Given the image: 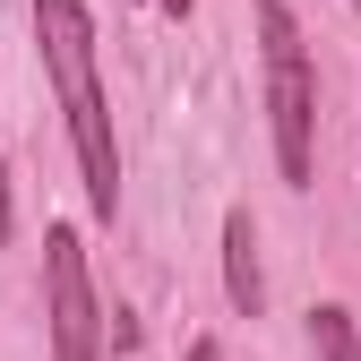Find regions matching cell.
<instances>
[{
    "label": "cell",
    "instance_id": "3",
    "mask_svg": "<svg viewBox=\"0 0 361 361\" xmlns=\"http://www.w3.org/2000/svg\"><path fill=\"white\" fill-rule=\"evenodd\" d=\"M43 319H52V361H95L104 353V310H95L78 224H43Z\"/></svg>",
    "mask_w": 361,
    "mask_h": 361
},
{
    "label": "cell",
    "instance_id": "1",
    "mask_svg": "<svg viewBox=\"0 0 361 361\" xmlns=\"http://www.w3.org/2000/svg\"><path fill=\"white\" fill-rule=\"evenodd\" d=\"M35 18V52L52 69V95L69 121V147H78V180H86V207L104 224L121 215V147H112V112H104V78H95V18L86 0H26Z\"/></svg>",
    "mask_w": 361,
    "mask_h": 361
},
{
    "label": "cell",
    "instance_id": "5",
    "mask_svg": "<svg viewBox=\"0 0 361 361\" xmlns=\"http://www.w3.org/2000/svg\"><path fill=\"white\" fill-rule=\"evenodd\" d=\"M310 344H319V361H361V336H353V310H310Z\"/></svg>",
    "mask_w": 361,
    "mask_h": 361
},
{
    "label": "cell",
    "instance_id": "7",
    "mask_svg": "<svg viewBox=\"0 0 361 361\" xmlns=\"http://www.w3.org/2000/svg\"><path fill=\"white\" fill-rule=\"evenodd\" d=\"M0 241H9V155H0Z\"/></svg>",
    "mask_w": 361,
    "mask_h": 361
},
{
    "label": "cell",
    "instance_id": "6",
    "mask_svg": "<svg viewBox=\"0 0 361 361\" xmlns=\"http://www.w3.org/2000/svg\"><path fill=\"white\" fill-rule=\"evenodd\" d=\"M180 361H224V344H215V336H190V353H180Z\"/></svg>",
    "mask_w": 361,
    "mask_h": 361
},
{
    "label": "cell",
    "instance_id": "8",
    "mask_svg": "<svg viewBox=\"0 0 361 361\" xmlns=\"http://www.w3.org/2000/svg\"><path fill=\"white\" fill-rule=\"evenodd\" d=\"M155 9H164V18H172V26H180V18H190V9H198V0H155Z\"/></svg>",
    "mask_w": 361,
    "mask_h": 361
},
{
    "label": "cell",
    "instance_id": "4",
    "mask_svg": "<svg viewBox=\"0 0 361 361\" xmlns=\"http://www.w3.org/2000/svg\"><path fill=\"white\" fill-rule=\"evenodd\" d=\"M224 301L241 319L267 310V267H258V215L250 207H224Z\"/></svg>",
    "mask_w": 361,
    "mask_h": 361
},
{
    "label": "cell",
    "instance_id": "2",
    "mask_svg": "<svg viewBox=\"0 0 361 361\" xmlns=\"http://www.w3.org/2000/svg\"><path fill=\"white\" fill-rule=\"evenodd\" d=\"M258 61H267V129H276V172L310 190L319 172V69H310L301 18L284 0H258Z\"/></svg>",
    "mask_w": 361,
    "mask_h": 361
}]
</instances>
